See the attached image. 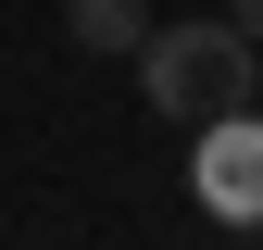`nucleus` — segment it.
Listing matches in <instances>:
<instances>
[{"label": "nucleus", "mask_w": 263, "mask_h": 250, "mask_svg": "<svg viewBox=\"0 0 263 250\" xmlns=\"http://www.w3.org/2000/svg\"><path fill=\"white\" fill-rule=\"evenodd\" d=\"M138 100L163 113V125H226V113H251L263 100V38L238 13H201V25H151L138 38Z\"/></svg>", "instance_id": "1"}, {"label": "nucleus", "mask_w": 263, "mask_h": 250, "mask_svg": "<svg viewBox=\"0 0 263 250\" xmlns=\"http://www.w3.org/2000/svg\"><path fill=\"white\" fill-rule=\"evenodd\" d=\"M226 13H238V25H251V38H263V0H226Z\"/></svg>", "instance_id": "4"}, {"label": "nucleus", "mask_w": 263, "mask_h": 250, "mask_svg": "<svg viewBox=\"0 0 263 250\" xmlns=\"http://www.w3.org/2000/svg\"><path fill=\"white\" fill-rule=\"evenodd\" d=\"M188 187H201V213H226V225H263V113L201 125V163H188Z\"/></svg>", "instance_id": "2"}, {"label": "nucleus", "mask_w": 263, "mask_h": 250, "mask_svg": "<svg viewBox=\"0 0 263 250\" xmlns=\"http://www.w3.org/2000/svg\"><path fill=\"white\" fill-rule=\"evenodd\" d=\"M63 38H76V50H113V62H138L151 0H63Z\"/></svg>", "instance_id": "3"}]
</instances>
